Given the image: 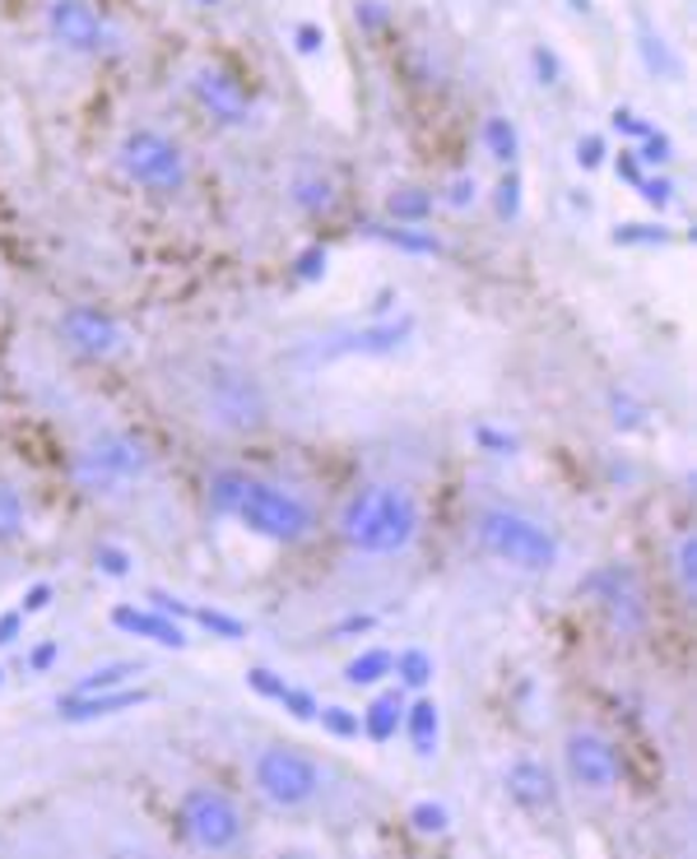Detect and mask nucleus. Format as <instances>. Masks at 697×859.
<instances>
[{
	"label": "nucleus",
	"mask_w": 697,
	"mask_h": 859,
	"mask_svg": "<svg viewBox=\"0 0 697 859\" xmlns=\"http://www.w3.org/2000/svg\"><path fill=\"white\" fill-rule=\"evenodd\" d=\"M345 549L368 553V558H396L405 549H415V539L424 530V511L415 502V492L400 483H368L345 502L340 520Z\"/></svg>",
	"instance_id": "1"
},
{
	"label": "nucleus",
	"mask_w": 697,
	"mask_h": 859,
	"mask_svg": "<svg viewBox=\"0 0 697 859\" xmlns=\"http://www.w3.org/2000/svg\"><path fill=\"white\" fill-rule=\"evenodd\" d=\"M149 465H153V456H149L145 441L136 432L112 428V432H98L93 441H84V447L70 456V479L84 498L112 502V498H126L136 483H145Z\"/></svg>",
	"instance_id": "2"
},
{
	"label": "nucleus",
	"mask_w": 697,
	"mask_h": 859,
	"mask_svg": "<svg viewBox=\"0 0 697 859\" xmlns=\"http://www.w3.org/2000/svg\"><path fill=\"white\" fill-rule=\"evenodd\" d=\"M200 419L228 437L261 432L270 423V390L261 377L238 368V362H215L200 377Z\"/></svg>",
	"instance_id": "3"
},
{
	"label": "nucleus",
	"mask_w": 697,
	"mask_h": 859,
	"mask_svg": "<svg viewBox=\"0 0 697 859\" xmlns=\"http://www.w3.org/2000/svg\"><path fill=\"white\" fill-rule=\"evenodd\" d=\"M475 539L488 558H498L516 571H554L562 549L558 535L549 526H539L535 516L516 511V507H488L475 520Z\"/></svg>",
	"instance_id": "4"
},
{
	"label": "nucleus",
	"mask_w": 697,
	"mask_h": 859,
	"mask_svg": "<svg viewBox=\"0 0 697 859\" xmlns=\"http://www.w3.org/2000/svg\"><path fill=\"white\" fill-rule=\"evenodd\" d=\"M117 168L131 187L153 191V196H177V191H187V181H191L187 149L153 126L126 130L121 144H117Z\"/></svg>",
	"instance_id": "5"
},
{
	"label": "nucleus",
	"mask_w": 697,
	"mask_h": 859,
	"mask_svg": "<svg viewBox=\"0 0 697 859\" xmlns=\"http://www.w3.org/2000/svg\"><path fill=\"white\" fill-rule=\"evenodd\" d=\"M251 786L270 809L293 813V809H307V803L321 795L326 771H321L317 758H307V752L293 748V743H266L251 758Z\"/></svg>",
	"instance_id": "6"
},
{
	"label": "nucleus",
	"mask_w": 697,
	"mask_h": 859,
	"mask_svg": "<svg viewBox=\"0 0 697 859\" xmlns=\"http://www.w3.org/2000/svg\"><path fill=\"white\" fill-rule=\"evenodd\" d=\"M232 520H242L251 535H261L270 543H302L307 535L317 530V511L307 507L298 492L266 483V479H247L242 502L232 511Z\"/></svg>",
	"instance_id": "7"
},
{
	"label": "nucleus",
	"mask_w": 697,
	"mask_h": 859,
	"mask_svg": "<svg viewBox=\"0 0 697 859\" xmlns=\"http://www.w3.org/2000/svg\"><path fill=\"white\" fill-rule=\"evenodd\" d=\"M42 23H47V38L61 51H70V57L102 61V57L126 51V33L93 6V0H47Z\"/></svg>",
	"instance_id": "8"
},
{
	"label": "nucleus",
	"mask_w": 697,
	"mask_h": 859,
	"mask_svg": "<svg viewBox=\"0 0 697 859\" xmlns=\"http://www.w3.org/2000/svg\"><path fill=\"white\" fill-rule=\"evenodd\" d=\"M177 822H182L187 841L205 855H228V850H238L242 837H247L242 809L215 786H191L182 795V803H177Z\"/></svg>",
	"instance_id": "9"
},
{
	"label": "nucleus",
	"mask_w": 697,
	"mask_h": 859,
	"mask_svg": "<svg viewBox=\"0 0 697 859\" xmlns=\"http://www.w3.org/2000/svg\"><path fill=\"white\" fill-rule=\"evenodd\" d=\"M581 595L596 600V609L605 613V622L618 637H637L647 628V590H641V577L628 562H600L581 577Z\"/></svg>",
	"instance_id": "10"
},
{
	"label": "nucleus",
	"mask_w": 697,
	"mask_h": 859,
	"mask_svg": "<svg viewBox=\"0 0 697 859\" xmlns=\"http://www.w3.org/2000/svg\"><path fill=\"white\" fill-rule=\"evenodd\" d=\"M57 340L84 362H112L131 349V330L112 311H102L93 302H74L57 317Z\"/></svg>",
	"instance_id": "11"
},
{
	"label": "nucleus",
	"mask_w": 697,
	"mask_h": 859,
	"mask_svg": "<svg viewBox=\"0 0 697 859\" xmlns=\"http://www.w3.org/2000/svg\"><path fill=\"white\" fill-rule=\"evenodd\" d=\"M409 340H415V317H409V311H400V317H381V321H368V326H354V330L330 334V340H321V344L307 349V358H317V362H335V358H386V353L405 349Z\"/></svg>",
	"instance_id": "12"
},
{
	"label": "nucleus",
	"mask_w": 697,
	"mask_h": 859,
	"mask_svg": "<svg viewBox=\"0 0 697 859\" xmlns=\"http://www.w3.org/2000/svg\"><path fill=\"white\" fill-rule=\"evenodd\" d=\"M562 771L577 790L586 795H609L624 776V762H618V748L600 735V730H572L562 739Z\"/></svg>",
	"instance_id": "13"
},
{
	"label": "nucleus",
	"mask_w": 697,
	"mask_h": 859,
	"mask_svg": "<svg viewBox=\"0 0 697 859\" xmlns=\"http://www.w3.org/2000/svg\"><path fill=\"white\" fill-rule=\"evenodd\" d=\"M191 98L219 126H247L251 121V98L223 66H196L191 70Z\"/></svg>",
	"instance_id": "14"
},
{
	"label": "nucleus",
	"mask_w": 697,
	"mask_h": 859,
	"mask_svg": "<svg viewBox=\"0 0 697 859\" xmlns=\"http://www.w3.org/2000/svg\"><path fill=\"white\" fill-rule=\"evenodd\" d=\"M502 790H507V799L516 803V809H526V813H554L558 799H562L558 776L535 758H516L502 771Z\"/></svg>",
	"instance_id": "15"
},
{
	"label": "nucleus",
	"mask_w": 697,
	"mask_h": 859,
	"mask_svg": "<svg viewBox=\"0 0 697 859\" xmlns=\"http://www.w3.org/2000/svg\"><path fill=\"white\" fill-rule=\"evenodd\" d=\"M145 701H149V692L136 683L108 688V692H66V697H57V716L66 725H89V720H112L121 711H136Z\"/></svg>",
	"instance_id": "16"
},
{
	"label": "nucleus",
	"mask_w": 697,
	"mask_h": 859,
	"mask_svg": "<svg viewBox=\"0 0 697 859\" xmlns=\"http://www.w3.org/2000/svg\"><path fill=\"white\" fill-rule=\"evenodd\" d=\"M112 628L126 632V637H145L153 646H168V650H187L191 637H187V622H177L168 613H159L153 605H117L112 609Z\"/></svg>",
	"instance_id": "17"
},
{
	"label": "nucleus",
	"mask_w": 697,
	"mask_h": 859,
	"mask_svg": "<svg viewBox=\"0 0 697 859\" xmlns=\"http://www.w3.org/2000/svg\"><path fill=\"white\" fill-rule=\"evenodd\" d=\"M400 730L409 735V748H415V758H437V748H442V711H437L432 697H415L405 701V720Z\"/></svg>",
	"instance_id": "18"
},
{
	"label": "nucleus",
	"mask_w": 697,
	"mask_h": 859,
	"mask_svg": "<svg viewBox=\"0 0 697 859\" xmlns=\"http://www.w3.org/2000/svg\"><path fill=\"white\" fill-rule=\"evenodd\" d=\"M358 720H364V735L372 743H391L400 735V720H405V692L391 688V692H381L372 697V707L368 711H358Z\"/></svg>",
	"instance_id": "19"
},
{
	"label": "nucleus",
	"mask_w": 697,
	"mask_h": 859,
	"mask_svg": "<svg viewBox=\"0 0 697 859\" xmlns=\"http://www.w3.org/2000/svg\"><path fill=\"white\" fill-rule=\"evenodd\" d=\"M368 238H377V242H386V247H396V251H405V256H442V238H432V232L419 228V223H396V228L372 223V228H368Z\"/></svg>",
	"instance_id": "20"
},
{
	"label": "nucleus",
	"mask_w": 697,
	"mask_h": 859,
	"mask_svg": "<svg viewBox=\"0 0 697 859\" xmlns=\"http://www.w3.org/2000/svg\"><path fill=\"white\" fill-rule=\"evenodd\" d=\"M145 673V660H108V665H93L84 679H74L70 692H108V688H126L136 683Z\"/></svg>",
	"instance_id": "21"
},
{
	"label": "nucleus",
	"mask_w": 697,
	"mask_h": 859,
	"mask_svg": "<svg viewBox=\"0 0 697 859\" xmlns=\"http://www.w3.org/2000/svg\"><path fill=\"white\" fill-rule=\"evenodd\" d=\"M391 650H381V646H368V650H358V656L345 665V683L349 688H377L381 679H391Z\"/></svg>",
	"instance_id": "22"
},
{
	"label": "nucleus",
	"mask_w": 697,
	"mask_h": 859,
	"mask_svg": "<svg viewBox=\"0 0 697 859\" xmlns=\"http://www.w3.org/2000/svg\"><path fill=\"white\" fill-rule=\"evenodd\" d=\"M391 673L400 679V688H409V692H424V688L432 683L437 665H432V656H428L424 646H409V650H400V656L391 660Z\"/></svg>",
	"instance_id": "23"
},
{
	"label": "nucleus",
	"mask_w": 697,
	"mask_h": 859,
	"mask_svg": "<svg viewBox=\"0 0 697 859\" xmlns=\"http://www.w3.org/2000/svg\"><path fill=\"white\" fill-rule=\"evenodd\" d=\"M432 204H437L432 191L400 187V191H391V200H386V214H391L396 223H424V219H432Z\"/></svg>",
	"instance_id": "24"
},
{
	"label": "nucleus",
	"mask_w": 697,
	"mask_h": 859,
	"mask_svg": "<svg viewBox=\"0 0 697 859\" xmlns=\"http://www.w3.org/2000/svg\"><path fill=\"white\" fill-rule=\"evenodd\" d=\"M484 149H488V159L511 168L516 159H521V136H516V126L507 117H488L484 121Z\"/></svg>",
	"instance_id": "25"
},
{
	"label": "nucleus",
	"mask_w": 697,
	"mask_h": 859,
	"mask_svg": "<svg viewBox=\"0 0 697 859\" xmlns=\"http://www.w3.org/2000/svg\"><path fill=\"white\" fill-rule=\"evenodd\" d=\"M242 488H247V475L242 470H215L210 475V511L215 516H232L242 502Z\"/></svg>",
	"instance_id": "26"
},
{
	"label": "nucleus",
	"mask_w": 697,
	"mask_h": 859,
	"mask_svg": "<svg viewBox=\"0 0 697 859\" xmlns=\"http://www.w3.org/2000/svg\"><path fill=\"white\" fill-rule=\"evenodd\" d=\"M191 622H196L200 632L219 637V641H242V637H247V622H242V618H232V613H223V609L191 605Z\"/></svg>",
	"instance_id": "27"
},
{
	"label": "nucleus",
	"mask_w": 697,
	"mask_h": 859,
	"mask_svg": "<svg viewBox=\"0 0 697 859\" xmlns=\"http://www.w3.org/2000/svg\"><path fill=\"white\" fill-rule=\"evenodd\" d=\"M23 535H29V511H23V498L10 483H0V543H14Z\"/></svg>",
	"instance_id": "28"
},
{
	"label": "nucleus",
	"mask_w": 697,
	"mask_h": 859,
	"mask_svg": "<svg viewBox=\"0 0 697 859\" xmlns=\"http://www.w3.org/2000/svg\"><path fill=\"white\" fill-rule=\"evenodd\" d=\"M293 204L302 214H326L330 204H335V187L326 177H298L293 181Z\"/></svg>",
	"instance_id": "29"
},
{
	"label": "nucleus",
	"mask_w": 697,
	"mask_h": 859,
	"mask_svg": "<svg viewBox=\"0 0 697 859\" xmlns=\"http://www.w3.org/2000/svg\"><path fill=\"white\" fill-rule=\"evenodd\" d=\"M409 827H415L419 837H447V831H451V813H447V803H437V799H419V803H409Z\"/></svg>",
	"instance_id": "30"
},
{
	"label": "nucleus",
	"mask_w": 697,
	"mask_h": 859,
	"mask_svg": "<svg viewBox=\"0 0 697 859\" xmlns=\"http://www.w3.org/2000/svg\"><path fill=\"white\" fill-rule=\"evenodd\" d=\"M675 581H679V595L693 605L697 600V539L693 535H679L675 543Z\"/></svg>",
	"instance_id": "31"
},
{
	"label": "nucleus",
	"mask_w": 697,
	"mask_h": 859,
	"mask_svg": "<svg viewBox=\"0 0 697 859\" xmlns=\"http://www.w3.org/2000/svg\"><path fill=\"white\" fill-rule=\"evenodd\" d=\"M609 419L618 432H637L641 423H647V404L633 400L628 390H609Z\"/></svg>",
	"instance_id": "32"
},
{
	"label": "nucleus",
	"mask_w": 697,
	"mask_h": 859,
	"mask_svg": "<svg viewBox=\"0 0 697 859\" xmlns=\"http://www.w3.org/2000/svg\"><path fill=\"white\" fill-rule=\"evenodd\" d=\"M93 567L102 571V577H112V581H126L136 571V558L121 549V543H93Z\"/></svg>",
	"instance_id": "33"
},
{
	"label": "nucleus",
	"mask_w": 697,
	"mask_h": 859,
	"mask_svg": "<svg viewBox=\"0 0 697 859\" xmlns=\"http://www.w3.org/2000/svg\"><path fill=\"white\" fill-rule=\"evenodd\" d=\"M669 228L660 223H618L614 228V247H665Z\"/></svg>",
	"instance_id": "34"
},
{
	"label": "nucleus",
	"mask_w": 697,
	"mask_h": 859,
	"mask_svg": "<svg viewBox=\"0 0 697 859\" xmlns=\"http://www.w3.org/2000/svg\"><path fill=\"white\" fill-rule=\"evenodd\" d=\"M326 270H330V251H326L321 242L302 247V251L293 256V279H298V283H321Z\"/></svg>",
	"instance_id": "35"
},
{
	"label": "nucleus",
	"mask_w": 697,
	"mask_h": 859,
	"mask_svg": "<svg viewBox=\"0 0 697 859\" xmlns=\"http://www.w3.org/2000/svg\"><path fill=\"white\" fill-rule=\"evenodd\" d=\"M317 720H321V730L330 739H358L364 735V720H358V711H349V707H321Z\"/></svg>",
	"instance_id": "36"
},
{
	"label": "nucleus",
	"mask_w": 697,
	"mask_h": 859,
	"mask_svg": "<svg viewBox=\"0 0 697 859\" xmlns=\"http://www.w3.org/2000/svg\"><path fill=\"white\" fill-rule=\"evenodd\" d=\"M470 437H475V447L488 451V456H516V447H521V441H516V432H507V428H488V423H479Z\"/></svg>",
	"instance_id": "37"
},
{
	"label": "nucleus",
	"mask_w": 697,
	"mask_h": 859,
	"mask_svg": "<svg viewBox=\"0 0 697 859\" xmlns=\"http://www.w3.org/2000/svg\"><path fill=\"white\" fill-rule=\"evenodd\" d=\"M637 159H641V168H665L669 159H675V144H669V136H660V130H647L641 136V149H633Z\"/></svg>",
	"instance_id": "38"
},
{
	"label": "nucleus",
	"mask_w": 697,
	"mask_h": 859,
	"mask_svg": "<svg viewBox=\"0 0 697 859\" xmlns=\"http://www.w3.org/2000/svg\"><path fill=\"white\" fill-rule=\"evenodd\" d=\"M279 707H283V711H289L293 720H317V711H321V701H317L312 692H307V688H293V683H289V688H283V692H279Z\"/></svg>",
	"instance_id": "39"
},
{
	"label": "nucleus",
	"mask_w": 697,
	"mask_h": 859,
	"mask_svg": "<svg viewBox=\"0 0 697 859\" xmlns=\"http://www.w3.org/2000/svg\"><path fill=\"white\" fill-rule=\"evenodd\" d=\"M494 204H498V219H507V223L521 214V177L507 172V177L498 181V191H494Z\"/></svg>",
	"instance_id": "40"
},
{
	"label": "nucleus",
	"mask_w": 697,
	"mask_h": 859,
	"mask_svg": "<svg viewBox=\"0 0 697 859\" xmlns=\"http://www.w3.org/2000/svg\"><path fill=\"white\" fill-rule=\"evenodd\" d=\"M637 196L647 200L651 210H669V204H675V181H669V177H641Z\"/></svg>",
	"instance_id": "41"
},
{
	"label": "nucleus",
	"mask_w": 697,
	"mask_h": 859,
	"mask_svg": "<svg viewBox=\"0 0 697 859\" xmlns=\"http://www.w3.org/2000/svg\"><path fill=\"white\" fill-rule=\"evenodd\" d=\"M247 688H251L256 697H266V701H279V692L289 688V683H283V673H275V669H266V665H256V669H247Z\"/></svg>",
	"instance_id": "42"
},
{
	"label": "nucleus",
	"mask_w": 697,
	"mask_h": 859,
	"mask_svg": "<svg viewBox=\"0 0 697 859\" xmlns=\"http://www.w3.org/2000/svg\"><path fill=\"white\" fill-rule=\"evenodd\" d=\"M372 628H377L372 613H345L340 622H330V628H326V641H349V637H364Z\"/></svg>",
	"instance_id": "43"
},
{
	"label": "nucleus",
	"mask_w": 697,
	"mask_h": 859,
	"mask_svg": "<svg viewBox=\"0 0 697 859\" xmlns=\"http://www.w3.org/2000/svg\"><path fill=\"white\" fill-rule=\"evenodd\" d=\"M641 57H647V66L656 74H675V61H669V51H665V38L651 33V29H641Z\"/></svg>",
	"instance_id": "44"
},
{
	"label": "nucleus",
	"mask_w": 697,
	"mask_h": 859,
	"mask_svg": "<svg viewBox=\"0 0 697 859\" xmlns=\"http://www.w3.org/2000/svg\"><path fill=\"white\" fill-rule=\"evenodd\" d=\"M51 600H57V586H51V581H33L29 590H23L19 609H23V613L33 618V613H47V609H51Z\"/></svg>",
	"instance_id": "45"
},
{
	"label": "nucleus",
	"mask_w": 697,
	"mask_h": 859,
	"mask_svg": "<svg viewBox=\"0 0 697 859\" xmlns=\"http://www.w3.org/2000/svg\"><path fill=\"white\" fill-rule=\"evenodd\" d=\"M61 656H66L61 641H38V646L29 650V673H51V669L61 665Z\"/></svg>",
	"instance_id": "46"
},
{
	"label": "nucleus",
	"mask_w": 697,
	"mask_h": 859,
	"mask_svg": "<svg viewBox=\"0 0 697 859\" xmlns=\"http://www.w3.org/2000/svg\"><path fill=\"white\" fill-rule=\"evenodd\" d=\"M23 628H29V613H23V609H6V613H0V650L19 646Z\"/></svg>",
	"instance_id": "47"
},
{
	"label": "nucleus",
	"mask_w": 697,
	"mask_h": 859,
	"mask_svg": "<svg viewBox=\"0 0 697 859\" xmlns=\"http://www.w3.org/2000/svg\"><path fill=\"white\" fill-rule=\"evenodd\" d=\"M149 605L159 613H168V618H177V622H191V605L177 600V595H168V590H149Z\"/></svg>",
	"instance_id": "48"
},
{
	"label": "nucleus",
	"mask_w": 697,
	"mask_h": 859,
	"mask_svg": "<svg viewBox=\"0 0 697 859\" xmlns=\"http://www.w3.org/2000/svg\"><path fill=\"white\" fill-rule=\"evenodd\" d=\"M475 196H479V181L475 177H456L451 187H447V204H451V210H470Z\"/></svg>",
	"instance_id": "49"
},
{
	"label": "nucleus",
	"mask_w": 697,
	"mask_h": 859,
	"mask_svg": "<svg viewBox=\"0 0 697 859\" xmlns=\"http://www.w3.org/2000/svg\"><path fill=\"white\" fill-rule=\"evenodd\" d=\"M605 163V136H586V140H577V168H600Z\"/></svg>",
	"instance_id": "50"
},
{
	"label": "nucleus",
	"mask_w": 697,
	"mask_h": 859,
	"mask_svg": "<svg viewBox=\"0 0 697 859\" xmlns=\"http://www.w3.org/2000/svg\"><path fill=\"white\" fill-rule=\"evenodd\" d=\"M293 47L302 51V57H317V51L326 47V33L317 29V23H298V29H293Z\"/></svg>",
	"instance_id": "51"
},
{
	"label": "nucleus",
	"mask_w": 697,
	"mask_h": 859,
	"mask_svg": "<svg viewBox=\"0 0 697 859\" xmlns=\"http://www.w3.org/2000/svg\"><path fill=\"white\" fill-rule=\"evenodd\" d=\"M530 61H535L539 84H558V57H554L549 47H535V51H530Z\"/></svg>",
	"instance_id": "52"
},
{
	"label": "nucleus",
	"mask_w": 697,
	"mask_h": 859,
	"mask_svg": "<svg viewBox=\"0 0 697 859\" xmlns=\"http://www.w3.org/2000/svg\"><path fill=\"white\" fill-rule=\"evenodd\" d=\"M614 130H618V136H633V140H641V136H647V130H651V126H647V121H641L637 112H628V108H618V112H614Z\"/></svg>",
	"instance_id": "53"
},
{
	"label": "nucleus",
	"mask_w": 697,
	"mask_h": 859,
	"mask_svg": "<svg viewBox=\"0 0 697 859\" xmlns=\"http://www.w3.org/2000/svg\"><path fill=\"white\" fill-rule=\"evenodd\" d=\"M614 168H618V177H624L628 187H637V181L647 177V172H641V159H637L633 149H618V163H614Z\"/></svg>",
	"instance_id": "54"
},
{
	"label": "nucleus",
	"mask_w": 697,
	"mask_h": 859,
	"mask_svg": "<svg viewBox=\"0 0 697 859\" xmlns=\"http://www.w3.org/2000/svg\"><path fill=\"white\" fill-rule=\"evenodd\" d=\"M358 19H364V23H381L386 14H381V10H372V0H368V6H364V10H358Z\"/></svg>",
	"instance_id": "55"
},
{
	"label": "nucleus",
	"mask_w": 697,
	"mask_h": 859,
	"mask_svg": "<svg viewBox=\"0 0 697 859\" xmlns=\"http://www.w3.org/2000/svg\"><path fill=\"white\" fill-rule=\"evenodd\" d=\"M196 6H219V0H196Z\"/></svg>",
	"instance_id": "56"
},
{
	"label": "nucleus",
	"mask_w": 697,
	"mask_h": 859,
	"mask_svg": "<svg viewBox=\"0 0 697 859\" xmlns=\"http://www.w3.org/2000/svg\"><path fill=\"white\" fill-rule=\"evenodd\" d=\"M0 688H6V669H0Z\"/></svg>",
	"instance_id": "57"
}]
</instances>
